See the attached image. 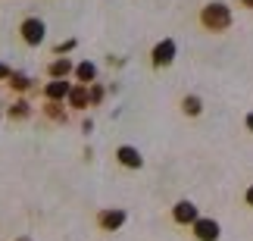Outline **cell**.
I'll use <instances>...</instances> for the list:
<instances>
[{"label":"cell","mask_w":253,"mask_h":241,"mask_svg":"<svg viewBox=\"0 0 253 241\" xmlns=\"http://www.w3.org/2000/svg\"><path fill=\"white\" fill-rule=\"evenodd\" d=\"M200 22L203 28H210V32H225L231 25V9L225 3H207L200 13Z\"/></svg>","instance_id":"obj_1"},{"label":"cell","mask_w":253,"mask_h":241,"mask_svg":"<svg viewBox=\"0 0 253 241\" xmlns=\"http://www.w3.org/2000/svg\"><path fill=\"white\" fill-rule=\"evenodd\" d=\"M19 32H22V41H25L28 47H38V44L44 41V32H47V28H44V22H41L38 16H28L25 22L19 25Z\"/></svg>","instance_id":"obj_2"},{"label":"cell","mask_w":253,"mask_h":241,"mask_svg":"<svg viewBox=\"0 0 253 241\" xmlns=\"http://www.w3.org/2000/svg\"><path fill=\"white\" fill-rule=\"evenodd\" d=\"M175 60V41L172 38H163V41L153 47V53H150V63L157 66V69H163V66H169Z\"/></svg>","instance_id":"obj_3"},{"label":"cell","mask_w":253,"mask_h":241,"mask_svg":"<svg viewBox=\"0 0 253 241\" xmlns=\"http://www.w3.org/2000/svg\"><path fill=\"white\" fill-rule=\"evenodd\" d=\"M75 85H69L66 79H53V82H47L44 85V97L50 100V103H60V100H69V94H72Z\"/></svg>","instance_id":"obj_4"},{"label":"cell","mask_w":253,"mask_h":241,"mask_svg":"<svg viewBox=\"0 0 253 241\" xmlns=\"http://www.w3.org/2000/svg\"><path fill=\"white\" fill-rule=\"evenodd\" d=\"M97 226L106 229V232H116V229H122V226H125V210H119V207L100 210V213H97Z\"/></svg>","instance_id":"obj_5"},{"label":"cell","mask_w":253,"mask_h":241,"mask_svg":"<svg viewBox=\"0 0 253 241\" xmlns=\"http://www.w3.org/2000/svg\"><path fill=\"white\" fill-rule=\"evenodd\" d=\"M172 219L178 226H194L200 219V213H197V207H194L191 200H178V204L172 207Z\"/></svg>","instance_id":"obj_6"},{"label":"cell","mask_w":253,"mask_h":241,"mask_svg":"<svg viewBox=\"0 0 253 241\" xmlns=\"http://www.w3.org/2000/svg\"><path fill=\"white\" fill-rule=\"evenodd\" d=\"M194 235H197V241H219V235H222V229H219V223L216 219H197L194 223Z\"/></svg>","instance_id":"obj_7"},{"label":"cell","mask_w":253,"mask_h":241,"mask_svg":"<svg viewBox=\"0 0 253 241\" xmlns=\"http://www.w3.org/2000/svg\"><path fill=\"white\" fill-rule=\"evenodd\" d=\"M116 160H119L125 169H141V166H144L141 150H138V147H131V144H122V147L116 150Z\"/></svg>","instance_id":"obj_8"},{"label":"cell","mask_w":253,"mask_h":241,"mask_svg":"<svg viewBox=\"0 0 253 241\" xmlns=\"http://www.w3.org/2000/svg\"><path fill=\"white\" fill-rule=\"evenodd\" d=\"M91 85H75L72 88V94H69V107H75V110H84V107H91Z\"/></svg>","instance_id":"obj_9"},{"label":"cell","mask_w":253,"mask_h":241,"mask_svg":"<svg viewBox=\"0 0 253 241\" xmlns=\"http://www.w3.org/2000/svg\"><path fill=\"white\" fill-rule=\"evenodd\" d=\"M69 72H75V66H72V60H66V56H56V60L47 66V75H50V79H66Z\"/></svg>","instance_id":"obj_10"},{"label":"cell","mask_w":253,"mask_h":241,"mask_svg":"<svg viewBox=\"0 0 253 241\" xmlns=\"http://www.w3.org/2000/svg\"><path fill=\"white\" fill-rule=\"evenodd\" d=\"M75 79H79V85H94V79H97V66L94 63H79L75 66Z\"/></svg>","instance_id":"obj_11"},{"label":"cell","mask_w":253,"mask_h":241,"mask_svg":"<svg viewBox=\"0 0 253 241\" xmlns=\"http://www.w3.org/2000/svg\"><path fill=\"white\" fill-rule=\"evenodd\" d=\"M181 110H184V116H200V110H203V103L197 94H188V97L181 100Z\"/></svg>","instance_id":"obj_12"},{"label":"cell","mask_w":253,"mask_h":241,"mask_svg":"<svg viewBox=\"0 0 253 241\" xmlns=\"http://www.w3.org/2000/svg\"><path fill=\"white\" fill-rule=\"evenodd\" d=\"M6 85H9V88H16V91H28V88H32V79H28L25 72H13Z\"/></svg>","instance_id":"obj_13"},{"label":"cell","mask_w":253,"mask_h":241,"mask_svg":"<svg viewBox=\"0 0 253 241\" xmlns=\"http://www.w3.org/2000/svg\"><path fill=\"white\" fill-rule=\"evenodd\" d=\"M28 113H32V103L28 100H16L13 107H9V116L13 119H28Z\"/></svg>","instance_id":"obj_14"},{"label":"cell","mask_w":253,"mask_h":241,"mask_svg":"<svg viewBox=\"0 0 253 241\" xmlns=\"http://www.w3.org/2000/svg\"><path fill=\"white\" fill-rule=\"evenodd\" d=\"M44 113H47V116H50L53 122H66V110L60 107V103H50V100H47V107H44Z\"/></svg>","instance_id":"obj_15"},{"label":"cell","mask_w":253,"mask_h":241,"mask_svg":"<svg viewBox=\"0 0 253 241\" xmlns=\"http://www.w3.org/2000/svg\"><path fill=\"white\" fill-rule=\"evenodd\" d=\"M87 91H91V107H97V103L103 100V88H100V85H91Z\"/></svg>","instance_id":"obj_16"},{"label":"cell","mask_w":253,"mask_h":241,"mask_svg":"<svg viewBox=\"0 0 253 241\" xmlns=\"http://www.w3.org/2000/svg\"><path fill=\"white\" fill-rule=\"evenodd\" d=\"M72 47H75V41H63V44H56V47H53V53H56V56H60V53H69Z\"/></svg>","instance_id":"obj_17"},{"label":"cell","mask_w":253,"mask_h":241,"mask_svg":"<svg viewBox=\"0 0 253 241\" xmlns=\"http://www.w3.org/2000/svg\"><path fill=\"white\" fill-rule=\"evenodd\" d=\"M9 75H13V69L6 63H0V82H9Z\"/></svg>","instance_id":"obj_18"},{"label":"cell","mask_w":253,"mask_h":241,"mask_svg":"<svg viewBox=\"0 0 253 241\" xmlns=\"http://www.w3.org/2000/svg\"><path fill=\"white\" fill-rule=\"evenodd\" d=\"M244 200H247V204H250V207H253V185H250V188H247V194H244Z\"/></svg>","instance_id":"obj_19"},{"label":"cell","mask_w":253,"mask_h":241,"mask_svg":"<svg viewBox=\"0 0 253 241\" xmlns=\"http://www.w3.org/2000/svg\"><path fill=\"white\" fill-rule=\"evenodd\" d=\"M247 129L253 132V113H250V116H247Z\"/></svg>","instance_id":"obj_20"},{"label":"cell","mask_w":253,"mask_h":241,"mask_svg":"<svg viewBox=\"0 0 253 241\" xmlns=\"http://www.w3.org/2000/svg\"><path fill=\"white\" fill-rule=\"evenodd\" d=\"M241 3H244V6H250V9H253V0H241Z\"/></svg>","instance_id":"obj_21"},{"label":"cell","mask_w":253,"mask_h":241,"mask_svg":"<svg viewBox=\"0 0 253 241\" xmlns=\"http://www.w3.org/2000/svg\"><path fill=\"white\" fill-rule=\"evenodd\" d=\"M16 241H32V238H16Z\"/></svg>","instance_id":"obj_22"}]
</instances>
